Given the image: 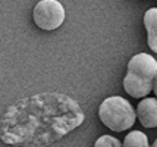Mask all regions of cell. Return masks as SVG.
Wrapping results in <instances>:
<instances>
[{
  "mask_svg": "<svg viewBox=\"0 0 157 147\" xmlns=\"http://www.w3.org/2000/svg\"><path fill=\"white\" fill-rule=\"evenodd\" d=\"M135 116L145 128H156L157 126V99L147 97L141 100L137 106Z\"/></svg>",
  "mask_w": 157,
  "mask_h": 147,
  "instance_id": "5b68a950",
  "label": "cell"
},
{
  "mask_svg": "<svg viewBox=\"0 0 157 147\" xmlns=\"http://www.w3.org/2000/svg\"><path fill=\"white\" fill-rule=\"evenodd\" d=\"M94 147H122L121 141L112 135H101L94 143Z\"/></svg>",
  "mask_w": 157,
  "mask_h": 147,
  "instance_id": "ba28073f",
  "label": "cell"
},
{
  "mask_svg": "<svg viewBox=\"0 0 157 147\" xmlns=\"http://www.w3.org/2000/svg\"><path fill=\"white\" fill-rule=\"evenodd\" d=\"M151 147H157V138H156V141L153 143V146H151Z\"/></svg>",
  "mask_w": 157,
  "mask_h": 147,
  "instance_id": "30bf717a",
  "label": "cell"
},
{
  "mask_svg": "<svg viewBox=\"0 0 157 147\" xmlns=\"http://www.w3.org/2000/svg\"><path fill=\"white\" fill-rule=\"evenodd\" d=\"M144 25L147 29V43L154 53H157V7H150L144 15Z\"/></svg>",
  "mask_w": 157,
  "mask_h": 147,
  "instance_id": "8992f818",
  "label": "cell"
},
{
  "mask_svg": "<svg viewBox=\"0 0 157 147\" xmlns=\"http://www.w3.org/2000/svg\"><path fill=\"white\" fill-rule=\"evenodd\" d=\"M85 115L74 99L41 93L21 99L0 119V140L16 147H47L74 131Z\"/></svg>",
  "mask_w": 157,
  "mask_h": 147,
  "instance_id": "6da1fadb",
  "label": "cell"
},
{
  "mask_svg": "<svg viewBox=\"0 0 157 147\" xmlns=\"http://www.w3.org/2000/svg\"><path fill=\"white\" fill-rule=\"evenodd\" d=\"M153 91H154V94L157 96V75L154 78V81H153Z\"/></svg>",
  "mask_w": 157,
  "mask_h": 147,
  "instance_id": "9c48e42d",
  "label": "cell"
},
{
  "mask_svg": "<svg viewBox=\"0 0 157 147\" xmlns=\"http://www.w3.org/2000/svg\"><path fill=\"white\" fill-rule=\"evenodd\" d=\"M65 7L57 0H43L34 7L33 18L35 25L44 31H53L59 28L65 21Z\"/></svg>",
  "mask_w": 157,
  "mask_h": 147,
  "instance_id": "277c9868",
  "label": "cell"
},
{
  "mask_svg": "<svg viewBox=\"0 0 157 147\" xmlns=\"http://www.w3.org/2000/svg\"><path fill=\"white\" fill-rule=\"evenodd\" d=\"M98 118L112 131H125L135 124V110L126 99L113 96L103 100L98 107Z\"/></svg>",
  "mask_w": 157,
  "mask_h": 147,
  "instance_id": "3957f363",
  "label": "cell"
},
{
  "mask_svg": "<svg viewBox=\"0 0 157 147\" xmlns=\"http://www.w3.org/2000/svg\"><path fill=\"white\" fill-rule=\"evenodd\" d=\"M122 147H150L148 146V138L143 131H131L126 134L123 140Z\"/></svg>",
  "mask_w": 157,
  "mask_h": 147,
  "instance_id": "52a82bcc",
  "label": "cell"
},
{
  "mask_svg": "<svg viewBox=\"0 0 157 147\" xmlns=\"http://www.w3.org/2000/svg\"><path fill=\"white\" fill-rule=\"evenodd\" d=\"M157 75V60L151 55L140 53L128 62V74L123 78V90L134 99H143L153 91Z\"/></svg>",
  "mask_w": 157,
  "mask_h": 147,
  "instance_id": "7a4b0ae2",
  "label": "cell"
}]
</instances>
